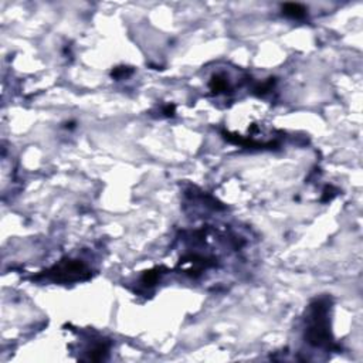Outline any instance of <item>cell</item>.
Here are the masks:
<instances>
[{"mask_svg":"<svg viewBox=\"0 0 363 363\" xmlns=\"http://www.w3.org/2000/svg\"><path fill=\"white\" fill-rule=\"evenodd\" d=\"M328 305L322 301H316L311 308V315L308 318V342L315 346H323L329 343V329H328Z\"/></svg>","mask_w":363,"mask_h":363,"instance_id":"obj_1","label":"cell"},{"mask_svg":"<svg viewBox=\"0 0 363 363\" xmlns=\"http://www.w3.org/2000/svg\"><path fill=\"white\" fill-rule=\"evenodd\" d=\"M85 272H87V268H85V265L83 263H80V261H66L63 264L57 265L51 271V275H53L54 280L71 281L81 278V275H84Z\"/></svg>","mask_w":363,"mask_h":363,"instance_id":"obj_2","label":"cell"},{"mask_svg":"<svg viewBox=\"0 0 363 363\" xmlns=\"http://www.w3.org/2000/svg\"><path fill=\"white\" fill-rule=\"evenodd\" d=\"M282 13L291 19H302L306 15V9L299 3H285L282 5Z\"/></svg>","mask_w":363,"mask_h":363,"instance_id":"obj_3","label":"cell"},{"mask_svg":"<svg viewBox=\"0 0 363 363\" xmlns=\"http://www.w3.org/2000/svg\"><path fill=\"white\" fill-rule=\"evenodd\" d=\"M210 88H212V91H215V92H222V91H224L227 88L226 78H223L222 75L213 77V80L210 81Z\"/></svg>","mask_w":363,"mask_h":363,"instance_id":"obj_4","label":"cell"},{"mask_svg":"<svg viewBox=\"0 0 363 363\" xmlns=\"http://www.w3.org/2000/svg\"><path fill=\"white\" fill-rule=\"evenodd\" d=\"M156 280H157L156 271H148L145 275H143V282H145L146 285H152Z\"/></svg>","mask_w":363,"mask_h":363,"instance_id":"obj_5","label":"cell"}]
</instances>
